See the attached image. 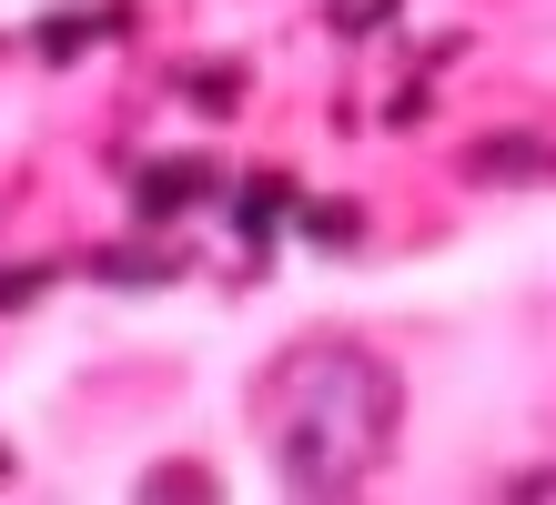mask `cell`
<instances>
[{"instance_id":"obj_3","label":"cell","mask_w":556,"mask_h":505,"mask_svg":"<svg viewBox=\"0 0 556 505\" xmlns=\"http://www.w3.org/2000/svg\"><path fill=\"white\" fill-rule=\"evenodd\" d=\"M142 495H213V476H203V465H162Z\"/></svg>"},{"instance_id":"obj_1","label":"cell","mask_w":556,"mask_h":505,"mask_svg":"<svg viewBox=\"0 0 556 505\" xmlns=\"http://www.w3.org/2000/svg\"><path fill=\"white\" fill-rule=\"evenodd\" d=\"M395 415H405L395 364L354 333H304L264 375V445L293 495H354L395 445Z\"/></svg>"},{"instance_id":"obj_4","label":"cell","mask_w":556,"mask_h":505,"mask_svg":"<svg viewBox=\"0 0 556 505\" xmlns=\"http://www.w3.org/2000/svg\"><path fill=\"white\" fill-rule=\"evenodd\" d=\"M384 11H395V0H334V30H375Z\"/></svg>"},{"instance_id":"obj_2","label":"cell","mask_w":556,"mask_h":505,"mask_svg":"<svg viewBox=\"0 0 556 505\" xmlns=\"http://www.w3.org/2000/svg\"><path fill=\"white\" fill-rule=\"evenodd\" d=\"M192 192H203V173H182V162H162V173L142 182V213H182Z\"/></svg>"}]
</instances>
